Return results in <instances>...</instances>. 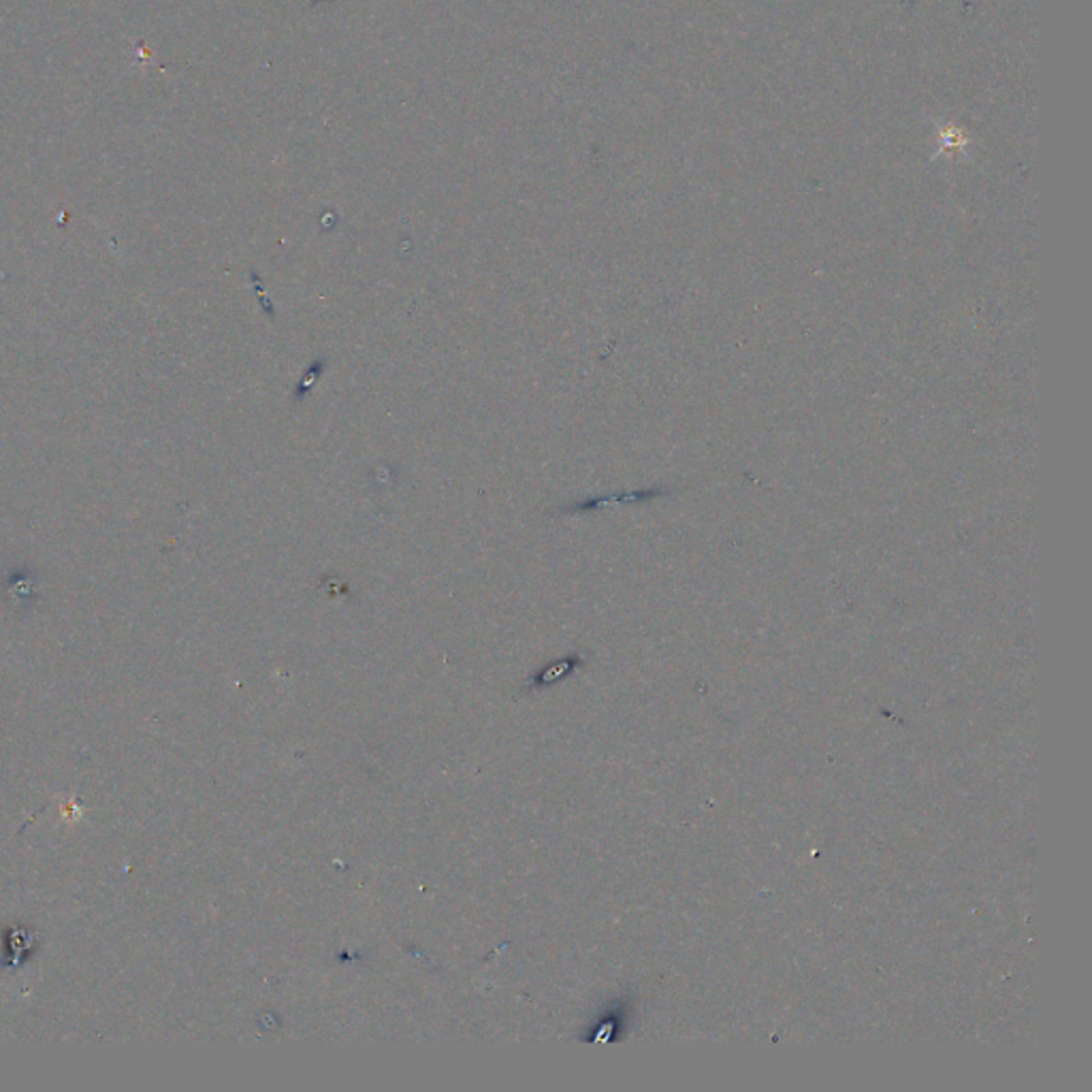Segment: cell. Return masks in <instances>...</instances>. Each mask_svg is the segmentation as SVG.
<instances>
[{
    "label": "cell",
    "mask_w": 1092,
    "mask_h": 1092,
    "mask_svg": "<svg viewBox=\"0 0 1092 1092\" xmlns=\"http://www.w3.org/2000/svg\"><path fill=\"white\" fill-rule=\"evenodd\" d=\"M250 278H252V280H254V286H257V290H258V297H261V305H263V309H265V312H267V316H269V319H276V308H273V304H271V299H269V297H267L265 290H263L261 278H258L257 273H250Z\"/></svg>",
    "instance_id": "2"
},
{
    "label": "cell",
    "mask_w": 1092,
    "mask_h": 1092,
    "mask_svg": "<svg viewBox=\"0 0 1092 1092\" xmlns=\"http://www.w3.org/2000/svg\"><path fill=\"white\" fill-rule=\"evenodd\" d=\"M327 365H329L327 356H316V359H312L308 370L299 375V380H297L295 389H293V404H301L304 399H308L309 395L314 393L316 385L320 382L324 371H327Z\"/></svg>",
    "instance_id": "1"
}]
</instances>
